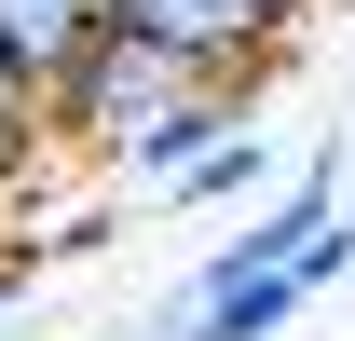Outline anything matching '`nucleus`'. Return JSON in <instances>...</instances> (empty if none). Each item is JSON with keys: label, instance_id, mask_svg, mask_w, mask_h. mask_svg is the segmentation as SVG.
<instances>
[{"label": "nucleus", "instance_id": "nucleus-1", "mask_svg": "<svg viewBox=\"0 0 355 341\" xmlns=\"http://www.w3.org/2000/svg\"><path fill=\"white\" fill-rule=\"evenodd\" d=\"M287 28V0H110V42H150L178 69H232Z\"/></svg>", "mask_w": 355, "mask_h": 341}, {"label": "nucleus", "instance_id": "nucleus-5", "mask_svg": "<svg viewBox=\"0 0 355 341\" xmlns=\"http://www.w3.org/2000/svg\"><path fill=\"white\" fill-rule=\"evenodd\" d=\"M42 137H55V110H42V82H28V69L0 55V191H14V177L42 164Z\"/></svg>", "mask_w": 355, "mask_h": 341}, {"label": "nucleus", "instance_id": "nucleus-4", "mask_svg": "<svg viewBox=\"0 0 355 341\" xmlns=\"http://www.w3.org/2000/svg\"><path fill=\"white\" fill-rule=\"evenodd\" d=\"M178 191H205V205H260V191H273V150H260L246 123H232L219 150H205V164H178Z\"/></svg>", "mask_w": 355, "mask_h": 341}, {"label": "nucleus", "instance_id": "nucleus-3", "mask_svg": "<svg viewBox=\"0 0 355 341\" xmlns=\"http://www.w3.org/2000/svg\"><path fill=\"white\" fill-rule=\"evenodd\" d=\"M96 28H110V0H0V55H14L42 96L96 55Z\"/></svg>", "mask_w": 355, "mask_h": 341}, {"label": "nucleus", "instance_id": "nucleus-2", "mask_svg": "<svg viewBox=\"0 0 355 341\" xmlns=\"http://www.w3.org/2000/svg\"><path fill=\"white\" fill-rule=\"evenodd\" d=\"M232 123H246V96H232V69H205V82H178L164 110L123 123V164H137V177H178V164H205Z\"/></svg>", "mask_w": 355, "mask_h": 341}]
</instances>
